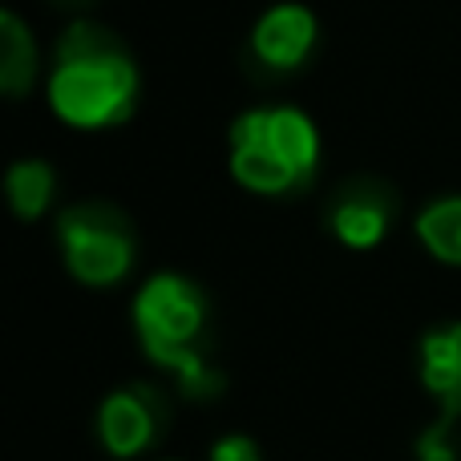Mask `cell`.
Masks as SVG:
<instances>
[{
  "mask_svg": "<svg viewBox=\"0 0 461 461\" xmlns=\"http://www.w3.org/2000/svg\"><path fill=\"white\" fill-rule=\"evenodd\" d=\"M49 102L69 126L97 130L122 122L138 102V69L118 32L77 21L57 45Z\"/></svg>",
  "mask_w": 461,
  "mask_h": 461,
  "instance_id": "cell-1",
  "label": "cell"
},
{
  "mask_svg": "<svg viewBox=\"0 0 461 461\" xmlns=\"http://www.w3.org/2000/svg\"><path fill=\"white\" fill-rule=\"evenodd\" d=\"M134 324L154 365L170 368L191 397H215L223 376L211 368L207 295L183 276H154L134 303Z\"/></svg>",
  "mask_w": 461,
  "mask_h": 461,
  "instance_id": "cell-2",
  "label": "cell"
},
{
  "mask_svg": "<svg viewBox=\"0 0 461 461\" xmlns=\"http://www.w3.org/2000/svg\"><path fill=\"white\" fill-rule=\"evenodd\" d=\"M320 138L300 110H251L230 130V170L255 194H292L316 175Z\"/></svg>",
  "mask_w": 461,
  "mask_h": 461,
  "instance_id": "cell-3",
  "label": "cell"
},
{
  "mask_svg": "<svg viewBox=\"0 0 461 461\" xmlns=\"http://www.w3.org/2000/svg\"><path fill=\"white\" fill-rule=\"evenodd\" d=\"M57 239L69 271L81 284H118L134 263V227L110 203H77L57 219Z\"/></svg>",
  "mask_w": 461,
  "mask_h": 461,
  "instance_id": "cell-4",
  "label": "cell"
},
{
  "mask_svg": "<svg viewBox=\"0 0 461 461\" xmlns=\"http://www.w3.org/2000/svg\"><path fill=\"white\" fill-rule=\"evenodd\" d=\"M167 421L170 409L162 401V393L134 384V389H118L113 397H105L102 413H97V433H102L105 449L113 457H134L158 441Z\"/></svg>",
  "mask_w": 461,
  "mask_h": 461,
  "instance_id": "cell-5",
  "label": "cell"
},
{
  "mask_svg": "<svg viewBox=\"0 0 461 461\" xmlns=\"http://www.w3.org/2000/svg\"><path fill=\"white\" fill-rule=\"evenodd\" d=\"M397 215V194L381 178H348L328 207V227L348 247H373Z\"/></svg>",
  "mask_w": 461,
  "mask_h": 461,
  "instance_id": "cell-6",
  "label": "cell"
},
{
  "mask_svg": "<svg viewBox=\"0 0 461 461\" xmlns=\"http://www.w3.org/2000/svg\"><path fill=\"white\" fill-rule=\"evenodd\" d=\"M316 45V16L303 5H276L251 32V57L267 73H292Z\"/></svg>",
  "mask_w": 461,
  "mask_h": 461,
  "instance_id": "cell-7",
  "label": "cell"
},
{
  "mask_svg": "<svg viewBox=\"0 0 461 461\" xmlns=\"http://www.w3.org/2000/svg\"><path fill=\"white\" fill-rule=\"evenodd\" d=\"M421 381L438 397L441 421L461 417V324L438 328L421 340Z\"/></svg>",
  "mask_w": 461,
  "mask_h": 461,
  "instance_id": "cell-8",
  "label": "cell"
},
{
  "mask_svg": "<svg viewBox=\"0 0 461 461\" xmlns=\"http://www.w3.org/2000/svg\"><path fill=\"white\" fill-rule=\"evenodd\" d=\"M32 77H37V45H32L29 24L0 8V94H24Z\"/></svg>",
  "mask_w": 461,
  "mask_h": 461,
  "instance_id": "cell-9",
  "label": "cell"
},
{
  "mask_svg": "<svg viewBox=\"0 0 461 461\" xmlns=\"http://www.w3.org/2000/svg\"><path fill=\"white\" fill-rule=\"evenodd\" d=\"M53 183L57 178H53V170H49V162H41V158L16 162V167L5 175L8 207H13L21 219L45 215L49 203H53Z\"/></svg>",
  "mask_w": 461,
  "mask_h": 461,
  "instance_id": "cell-10",
  "label": "cell"
},
{
  "mask_svg": "<svg viewBox=\"0 0 461 461\" xmlns=\"http://www.w3.org/2000/svg\"><path fill=\"white\" fill-rule=\"evenodd\" d=\"M417 235L438 259L461 263V199H441L421 211Z\"/></svg>",
  "mask_w": 461,
  "mask_h": 461,
  "instance_id": "cell-11",
  "label": "cell"
},
{
  "mask_svg": "<svg viewBox=\"0 0 461 461\" xmlns=\"http://www.w3.org/2000/svg\"><path fill=\"white\" fill-rule=\"evenodd\" d=\"M417 457L421 461H457V446H454V421H441L429 425L417 441Z\"/></svg>",
  "mask_w": 461,
  "mask_h": 461,
  "instance_id": "cell-12",
  "label": "cell"
},
{
  "mask_svg": "<svg viewBox=\"0 0 461 461\" xmlns=\"http://www.w3.org/2000/svg\"><path fill=\"white\" fill-rule=\"evenodd\" d=\"M211 461H263V457L251 438H223L215 446V454H211Z\"/></svg>",
  "mask_w": 461,
  "mask_h": 461,
  "instance_id": "cell-13",
  "label": "cell"
},
{
  "mask_svg": "<svg viewBox=\"0 0 461 461\" xmlns=\"http://www.w3.org/2000/svg\"><path fill=\"white\" fill-rule=\"evenodd\" d=\"M61 5H69V8H77V5H86V0H61Z\"/></svg>",
  "mask_w": 461,
  "mask_h": 461,
  "instance_id": "cell-14",
  "label": "cell"
}]
</instances>
